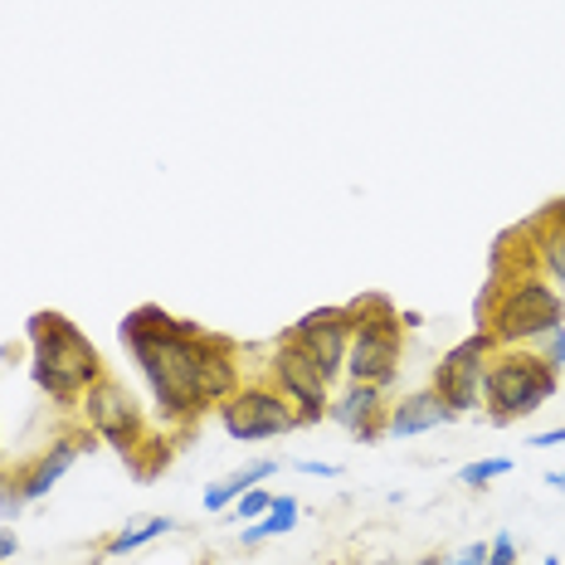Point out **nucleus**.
<instances>
[{
  "label": "nucleus",
  "instance_id": "12",
  "mask_svg": "<svg viewBox=\"0 0 565 565\" xmlns=\"http://www.w3.org/2000/svg\"><path fill=\"white\" fill-rule=\"evenodd\" d=\"M196 386H200V400H206V410H220V405L244 386V376H240V352H234L230 336H214V332L200 336Z\"/></svg>",
  "mask_w": 565,
  "mask_h": 565
},
{
  "label": "nucleus",
  "instance_id": "17",
  "mask_svg": "<svg viewBox=\"0 0 565 565\" xmlns=\"http://www.w3.org/2000/svg\"><path fill=\"white\" fill-rule=\"evenodd\" d=\"M298 522H302V502H298V497H274V507H268L258 522L244 527V546L254 551V546H264V541H274V536H288Z\"/></svg>",
  "mask_w": 565,
  "mask_h": 565
},
{
  "label": "nucleus",
  "instance_id": "32",
  "mask_svg": "<svg viewBox=\"0 0 565 565\" xmlns=\"http://www.w3.org/2000/svg\"><path fill=\"white\" fill-rule=\"evenodd\" d=\"M0 473H5V458H0Z\"/></svg>",
  "mask_w": 565,
  "mask_h": 565
},
{
  "label": "nucleus",
  "instance_id": "16",
  "mask_svg": "<svg viewBox=\"0 0 565 565\" xmlns=\"http://www.w3.org/2000/svg\"><path fill=\"white\" fill-rule=\"evenodd\" d=\"M274 473H278L274 458H258V463H248V468L230 473L224 483H210V488H206V512H224V507L240 502L248 488H264V478H274Z\"/></svg>",
  "mask_w": 565,
  "mask_h": 565
},
{
  "label": "nucleus",
  "instance_id": "28",
  "mask_svg": "<svg viewBox=\"0 0 565 565\" xmlns=\"http://www.w3.org/2000/svg\"><path fill=\"white\" fill-rule=\"evenodd\" d=\"M546 488H556V492H565V473H546Z\"/></svg>",
  "mask_w": 565,
  "mask_h": 565
},
{
  "label": "nucleus",
  "instance_id": "24",
  "mask_svg": "<svg viewBox=\"0 0 565 565\" xmlns=\"http://www.w3.org/2000/svg\"><path fill=\"white\" fill-rule=\"evenodd\" d=\"M444 565H488V541H473V546H463L458 556H448Z\"/></svg>",
  "mask_w": 565,
  "mask_h": 565
},
{
  "label": "nucleus",
  "instance_id": "27",
  "mask_svg": "<svg viewBox=\"0 0 565 565\" xmlns=\"http://www.w3.org/2000/svg\"><path fill=\"white\" fill-rule=\"evenodd\" d=\"M15 551H20V536H15L10 527H0V561H10Z\"/></svg>",
  "mask_w": 565,
  "mask_h": 565
},
{
  "label": "nucleus",
  "instance_id": "9",
  "mask_svg": "<svg viewBox=\"0 0 565 565\" xmlns=\"http://www.w3.org/2000/svg\"><path fill=\"white\" fill-rule=\"evenodd\" d=\"M492 352H497V342L478 326V332L463 336L454 352H444V361L434 366V390L444 395V405L454 414L483 410V370H488Z\"/></svg>",
  "mask_w": 565,
  "mask_h": 565
},
{
  "label": "nucleus",
  "instance_id": "31",
  "mask_svg": "<svg viewBox=\"0 0 565 565\" xmlns=\"http://www.w3.org/2000/svg\"><path fill=\"white\" fill-rule=\"evenodd\" d=\"M546 565H561V556H546Z\"/></svg>",
  "mask_w": 565,
  "mask_h": 565
},
{
  "label": "nucleus",
  "instance_id": "10",
  "mask_svg": "<svg viewBox=\"0 0 565 565\" xmlns=\"http://www.w3.org/2000/svg\"><path fill=\"white\" fill-rule=\"evenodd\" d=\"M268 380L288 395V405L298 410V424H322L326 420V410H332V386H326L292 346L278 342L274 361H268Z\"/></svg>",
  "mask_w": 565,
  "mask_h": 565
},
{
  "label": "nucleus",
  "instance_id": "22",
  "mask_svg": "<svg viewBox=\"0 0 565 565\" xmlns=\"http://www.w3.org/2000/svg\"><path fill=\"white\" fill-rule=\"evenodd\" d=\"M541 356H546L551 370H565V322L556 326V332L541 336Z\"/></svg>",
  "mask_w": 565,
  "mask_h": 565
},
{
  "label": "nucleus",
  "instance_id": "23",
  "mask_svg": "<svg viewBox=\"0 0 565 565\" xmlns=\"http://www.w3.org/2000/svg\"><path fill=\"white\" fill-rule=\"evenodd\" d=\"M488 565H517V541H512V531H497V536L488 541Z\"/></svg>",
  "mask_w": 565,
  "mask_h": 565
},
{
  "label": "nucleus",
  "instance_id": "4",
  "mask_svg": "<svg viewBox=\"0 0 565 565\" xmlns=\"http://www.w3.org/2000/svg\"><path fill=\"white\" fill-rule=\"evenodd\" d=\"M561 370L546 366V356L531 346H497L483 370V410L492 424H517L536 414L556 395Z\"/></svg>",
  "mask_w": 565,
  "mask_h": 565
},
{
  "label": "nucleus",
  "instance_id": "1",
  "mask_svg": "<svg viewBox=\"0 0 565 565\" xmlns=\"http://www.w3.org/2000/svg\"><path fill=\"white\" fill-rule=\"evenodd\" d=\"M30 346H35V361H30V376H35V386L49 395L59 410H69V405L84 400V390L93 386V380H103V356H98V346L88 342L78 326L64 318V312H35L30 318Z\"/></svg>",
  "mask_w": 565,
  "mask_h": 565
},
{
  "label": "nucleus",
  "instance_id": "7",
  "mask_svg": "<svg viewBox=\"0 0 565 565\" xmlns=\"http://www.w3.org/2000/svg\"><path fill=\"white\" fill-rule=\"evenodd\" d=\"M220 424L230 439H244V444H258V439H278L288 429H298V410L288 405L274 380H248L220 405Z\"/></svg>",
  "mask_w": 565,
  "mask_h": 565
},
{
  "label": "nucleus",
  "instance_id": "6",
  "mask_svg": "<svg viewBox=\"0 0 565 565\" xmlns=\"http://www.w3.org/2000/svg\"><path fill=\"white\" fill-rule=\"evenodd\" d=\"M352 332H356L352 308H312L308 318L292 322L278 342L292 346V352L332 386L336 376H346V346H352Z\"/></svg>",
  "mask_w": 565,
  "mask_h": 565
},
{
  "label": "nucleus",
  "instance_id": "13",
  "mask_svg": "<svg viewBox=\"0 0 565 565\" xmlns=\"http://www.w3.org/2000/svg\"><path fill=\"white\" fill-rule=\"evenodd\" d=\"M78 454H84V448H78V434H54L44 454H35L30 463H20L15 478H20V492H25V502H40V497H49V488L74 468Z\"/></svg>",
  "mask_w": 565,
  "mask_h": 565
},
{
  "label": "nucleus",
  "instance_id": "11",
  "mask_svg": "<svg viewBox=\"0 0 565 565\" xmlns=\"http://www.w3.org/2000/svg\"><path fill=\"white\" fill-rule=\"evenodd\" d=\"M326 420H336L356 444H380L390 420V405H386V386H366V380H352L346 395H336Z\"/></svg>",
  "mask_w": 565,
  "mask_h": 565
},
{
  "label": "nucleus",
  "instance_id": "2",
  "mask_svg": "<svg viewBox=\"0 0 565 565\" xmlns=\"http://www.w3.org/2000/svg\"><path fill=\"white\" fill-rule=\"evenodd\" d=\"M132 361H137L142 380L152 386L156 414L166 424H190L206 414L196 386V361H200V336H137L128 342Z\"/></svg>",
  "mask_w": 565,
  "mask_h": 565
},
{
  "label": "nucleus",
  "instance_id": "30",
  "mask_svg": "<svg viewBox=\"0 0 565 565\" xmlns=\"http://www.w3.org/2000/svg\"><path fill=\"white\" fill-rule=\"evenodd\" d=\"M420 565H444V561H439V556H424V561H420Z\"/></svg>",
  "mask_w": 565,
  "mask_h": 565
},
{
  "label": "nucleus",
  "instance_id": "5",
  "mask_svg": "<svg viewBox=\"0 0 565 565\" xmlns=\"http://www.w3.org/2000/svg\"><path fill=\"white\" fill-rule=\"evenodd\" d=\"M356 318L352 346H346V380H366V386H390L400 376V356H405V326L390 298L370 292V298L346 302Z\"/></svg>",
  "mask_w": 565,
  "mask_h": 565
},
{
  "label": "nucleus",
  "instance_id": "14",
  "mask_svg": "<svg viewBox=\"0 0 565 565\" xmlns=\"http://www.w3.org/2000/svg\"><path fill=\"white\" fill-rule=\"evenodd\" d=\"M454 420H458V414L444 405V395L429 386V390L405 395L400 405H390L386 434H390V439H414V434H429V429H444V424H454Z\"/></svg>",
  "mask_w": 565,
  "mask_h": 565
},
{
  "label": "nucleus",
  "instance_id": "33",
  "mask_svg": "<svg viewBox=\"0 0 565 565\" xmlns=\"http://www.w3.org/2000/svg\"><path fill=\"white\" fill-rule=\"evenodd\" d=\"M196 565H210V561H196Z\"/></svg>",
  "mask_w": 565,
  "mask_h": 565
},
{
  "label": "nucleus",
  "instance_id": "20",
  "mask_svg": "<svg viewBox=\"0 0 565 565\" xmlns=\"http://www.w3.org/2000/svg\"><path fill=\"white\" fill-rule=\"evenodd\" d=\"M274 507V492H264V488H248L240 502H234V517H244V522H258V517Z\"/></svg>",
  "mask_w": 565,
  "mask_h": 565
},
{
  "label": "nucleus",
  "instance_id": "3",
  "mask_svg": "<svg viewBox=\"0 0 565 565\" xmlns=\"http://www.w3.org/2000/svg\"><path fill=\"white\" fill-rule=\"evenodd\" d=\"M478 318L497 346H536L565 322V298L561 288H551V278L522 274L512 282H492Z\"/></svg>",
  "mask_w": 565,
  "mask_h": 565
},
{
  "label": "nucleus",
  "instance_id": "18",
  "mask_svg": "<svg viewBox=\"0 0 565 565\" xmlns=\"http://www.w3.org/2000/svg\"><path fill=\"white\" fill-rule=\"evenodd\" d=\"M166 531H176V517H152V522H137V527H122L118 536L103 541V556H128V551H142L146 541L166 536Z\"/></svg>",
  "mask_w": 565,
  "mask_h": 565
},
{
  "label": "nucleus",
  "instance_id": "25",
  "mask_svg": "<svg viewBox=\"0 0 565 565\" xmlns=\"http://www.w3.org/2000/svg\"><path fill=\"white\" fill-rule=\"evenodd\" d=\"M302 473H312V478H342V463H318V458H298Z\"/></svg>",
  "mask_w": 565,
  "mask_h": 565
},
{
  "label": "nucleus",
  "instance_id": "29",
  "mask_svg": "<svg viewBox=\"0 0 565 565\" xmlns=\"http://www.w3.org/2000/svg\"><path fill=\"white\" fill-rule=\"evenodd\" d=\"M551 214H556V220H561V230H565V200H561V206H551Z\"/></svg>",
  "mask_w": 565,
  "mask_h": 565
},
{
  "label": "nucleus",
  "instance_id": "15",
  "mask_svg": "<svg viewBox=\"0 0 565 565\" xmlns=\"http://www.w3.org/2000/svg\"><path fill=\"white\" fill-rule=\"evenodd\" d=\"M527 234H531V244H536V264L546 268V278H556V288L565 292V230H561V220L546 210L541 220L527 224Z\"/></svg>",
  "mask_w": 565,
  "mask_h": 565
},
{
  "label": "nucleus",
  "instance_id": "26",
  "mask_svg": "<svg viewBox=\"0 0 565 565\" xmlns=\"http://www.w3.org/2000/svg\"><path fill=\"white\" fill-rule=\"evenodd\" d=\"M561 444H565V424H561V429H546V434L531 439V448H561Z\"/></svg>",
  "mask_w": 565,
  "mask_h": 565
},
{
  "label": "nucleus",
  "instance_id": "8",
  "mask_svg": "<svg viewBox=\"0 0 565 565\" xmlns=\"http://www.w3.org/2000/svg\"><path fill=\"white\" fill-rule=\"evenodd\" d=\"M78 410H84L88 429L98 439H108L122 458H137V448L146 444V424H142V405L132 400L122 380H112V376L93 380L84 390V400H78Z\"/></svg>",
  "mask_w": 565,
  "mask_h": 565
},
{
  "label": "nucleus",
  "instance_id": "19",
  "mask_svg": "<svg viewBox=\"0 0 565 565\" xmlns=\"http://www.w3.org/2000/svg\"><path fill=\"white\" fill-rule=\"evenodd\" d=\"M502 473H512V458L497 454V458H478V463H468V468L458 473V483H463V488H488V483H492V478H502Z\"/></svg>",
  "mask_w": 565,
  "mask_h": 565
},
{
  "label": "nucleus",
  "instance_id": "21",
  "mask_svg": "<svg viewBox=\"0 0 565 565\" xmlns=\"http://www.w3.org/2000/svg\"><path fill=\"white\" fill-rule=\"evenodd\" d=\"M20 507H30V502H25V492H20L15 468H10V473H0V512H5V517H20Z\"/></svg>",
  "mask_w": 565,
  "mask_h": 565
}]
</instances>
